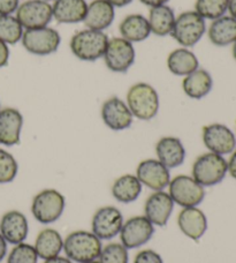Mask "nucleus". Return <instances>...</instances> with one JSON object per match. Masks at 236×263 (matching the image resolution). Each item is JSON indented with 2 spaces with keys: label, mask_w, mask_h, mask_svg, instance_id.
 <instances>
[{
  "label": "nucleus",
  "mask_w": 236,
  "mask_h": 263,
  "mask_svg": "<svg viewBox=\"0 0 236 263\" xmlns=\"http://www.w3.org/2000/svg\"><path fill=\"white\" fill-rule=\"evenodd\" d=\"M102 240L90 231L78 230L64 240V252L70 261L87 263L97 261L102 252Z\"/></svg>",
  "instance_id": "1"
},
{
  "label": "nucleus",
  "mask_w": 236,
  "mask_h": 263,
  "mask_svg": "<svg viewBox=\"0 0 236 263\" xmlns=\"http://www.w3.org/2000/svg\"><path fill=\"white\" fill-rule=\"evenodd\" d=\"M108 40L110 39L104 31L86 28L72 36L69 48L77 59L83 62H96L104 57Z\"/></svg>",
  "instance_id": "2"
},
{
  "label": "nucleus",
  "mask_w": 236,
  "mask_h": 263,
  "mask_svg": "<svg viewBox=\"0 0 236 263\" xmlns=\"http://www.w3.org/2000/svg\"><path fill=\"white\" fill-rule=\"evenodd\" d=\"M127 105L134 118L149 121L157 116L159 111V95L151 84L137 82L127 91Z\"/></svg>",
  "instance_id": "3"
},
{
  "label": "nucleus",
  "mask_w": 236,
  "mask_h": 263,
  "mask_svg": "<svg viewBox=\"0 0 236 263\" xmlns=\"http://www.w3.org/2000/svg\"><path fill=\"white\" fill-rule=\"evenodd\" d=\"M227 173L228 165L226 158L210 152L198 156L191 167V177L203 187H212L220 184Z\"/></svg>",
  "instance_id": "4"
},
{
  "label": "nucleus",
  "mask_w": 236,
  "mask_h": 263,
  "mask_svg": "<svg viewBox=\"0 0 236 263\" xmlns=\"http://www.w3.org/2000/svg\"><path fill=\"white\" fill-rule=\"evenodd\" d=\"M206 32V23L195 11H186L175 18L171 36L182 48H192Z\"/></svg>",
  "instance_id": "5"
},
{
  "label": "nucleus",
  "mask_w": 236,
  "mask_h": 263,
  "mask_svg": "<svg viewBox=\"0 0 236 263\" xmlns=\"http://www.w3.org/2000/svg\"><path fill=\"white\" fill-rule=\"evenodd\" d=\"M65 196L59 191L46 189L37 193L31 202V214L41 224H52L64 214Z\"/></svg>",
  "instance_id": "6"
},
{
  "label": "nucleus",
  "mask_w": 236,
  "mask_h": 263,
  "mask_svg": "<svg viewBox=\"0 0 236 263\" xmlns=\"http://www.w3.org/2000/svg\"><path fill=\"white\" fill-rule=\"evenodd\" d=\"M205 187L193 179L191 176L180 175L171 179L168 185V194L174 204L182 208L198 206L205 197Z\"/></svg>",
  "instance_id": "7"
},
{
  "label": "nucleus",
  "mask_w": 236,
  "mask_h": 263,
  "mask_svg": "<svg viewBox=\"0 0 236 263\" xmlns=\"http://www.w3.org/2000/svg\"><path fill=\"white\" fill-rule=\"evenodd\" d=\"M22 45L28 52L35 55H50L58 51L61 36L59 31L51 27L26 29L22 36Z\"/></svg>",
  "instance_id": "8"
},
{
  "label": "nucleus",
  "mask_w": 236,
  "mask_h": 263,
  "mask_svg": "<svg viewBox=\"0 0 236 263\" xmlns=\"http://www.w3.org/2000/svg\"><path fill=\"white\" fill-rule=\"evenodd\" d=\"M106 67L114 73H126L136 59V51L133 43L122 37H113L108 40L104 53Z\"/></svg>",
  "instance_id": "9"
},
{
  "label": "nucleus",
  "mask_w": 236,
  "mask_h": 263,
  "mask_svg": "<svg viewBox=\"0 0 236 263\" xmlns=\"http://www.w3.org/2000/svg\"><path fill=\"white\" fill-rule=\"evenodd\" d=\"M202 140L210 153L221 156L230 155L236 149V135L224 124H210L202 129Z\"/></svg>",
  "instance_id": "10"
},
{
  "label": "nucleus",
  "mask_w": 236,
  "mask_h": 263,
  "mask_svg": "<svg viewBox=\"0 0 236 263\" xmlns=\"http://www.w3.org/2000/svg\"><path fill=\"white\" fill-rule=\"evenodd\" d=\"M16 18L25 30L47 27L53 20L52 5L45 0H27L18 6Z\"/></svg>",
  "instance_id": "11"
},
{
  "label": "nucleus",
  "mask_w": 236,
  "mask_h": 263,
  "mask_svg": "<svg viewBox=\"0 0 236 263\" xmlns=\"http://www.w3.org/2000/svg\"><path fill=\"white\" fill-rule=\"evenodd\" d=\"M124 225V216L113 205L99 208L91 220V232L101 240H110L120 233Z\"/></svg>",
  "instance_id": "12"
},
{
  "label": "nucleus",
  "mask_w": 236,
  "mask_h": 263,
  "mask_svg": "<svg viewBox=\"0 0 236 263\" xmlns=\"http://www.w3.org/2000/svg\"><path fill=\"white\" fill-rule=\"evenodd\" d=\"M121 243L127 250L145 245L154 234V225L145 216H135L127 219L120 231Z\"/></svg>",
  "instance_id": "13"
},
{
  "label": "nucleus",
  "mask_w": 236,
  "mask_h": 263,
  "mask_svg": "<svg viewBox=\"0 0 236 263\" xmlns=\"http://www.w3.org/2000/svg\"><path fill=\"white\" fill-rule=\"evenodd\" d=\"M135 176L139 178L142 185L153 192L164 191L168 187L169 181L172 179L169 168L154 158L142 161L136 168Z\"/></svg>",
  "instance_id": "14"
},
{
  "label": "nucleus",
  "mask_w": 236,
  "mask_h": 263,
  "mask_svg": "<svg viewBox=\"0 0 236 263\" xmlns=\"http://www.w3.org/2000/svg\"><path fill=\"white\" fill-rule=\"evenodd\" d=\"M101 115L104 124L115 132L129 128L134 120V116L127 103L115 96L108 98L103 103Z\"/></svg>",
  "instance_id": "15"
},
{
  "label": "nucleus",
  "mask_w": 236,
  "mask_h": 263,
  "mask_svg": "<svg viewBox=\"0 0 236 263\" xmlns=\"http://www.w3.org/2000/svg\"><path fill=\"white\" fill-rule=\"evenodd\" d=\"M174 202L167 192H153L145 201L144 216L154 227H165L171 218Z\"/></svg>",
  "instance_id": "16"
},
{
  "label": "nucleus",
  "mask_w": 236,
  "mask_h": 263,
  "mask_svg": "<svg viewBox=\"0 0 236 263\" xmlns=\"http://www.w3.org/2000/svg\"><path fill=\"white\" fill-rule=\"evenodd\" d=\"M29 233V223L28 219L18 210H9L3 215L0 219V234L7 243L17 245L25 242Z\"/></svg>",
  "instance_id": "17"
},
{
  "label": "nucleus",
  "mask_w": 236,
  "mask_h": 263,
  "mask_svg": "<svg viewBox=\"0 0 236 263\" xmlns=\"http://www.w3.org/2000/svg\"><path fill=\"white\" fill-rule=\"evenodd\" d=\"M23 127V116L14 107L0 110V144L13 147L20 143Z\"/></svg>",
  "instance_id": "18"
},
{
  "label": "nucleus",
  "mask_w": 236,
  "mask_h": 263,
  "mask_svg": "<svg viewBox=\"0 0 236 263\" xmlns=\"http://www.w3.org/2000/svg\"><path fill=\"white\" fill-rule=\"evenodd\" d=\"M178 227L187 238L198 241L207 230L206 215L197 206L182 208L178 216Z\"/></svg>",
  "instance_id": "19"
},
{
  "label": "nucleus",
  "mask_w": 236,
  "mask_h": 263,
  "mask_svg": "<svg viewBox=\"0 0 236 263\" xmlns=\"http://www.w3.org/2000/svg\"><path fill=\"white\" fill-rule=\"evenodd\" d=\"M155 155L158 161L171 170L185 162L186 149L182 141L176 136H164L155 144Z\"/></svg>",
  "instance_id": "20"
},
{
  "label": "nucleus",
  "mask_w": 236,
  "mask_h": 263,
  "mask_svg": "<svg viewBox=\"0 0 236 263\" xmlns=\"http://www.w3.org/2000/svg\"><path fill=\"white\" fill-rule=\"evenodd\" d=\"M114 17L115 8L107 0H92L88 4L83 23L89 29L104 31L112 26Z\"/></svg>",
  "instance_id": "21"
},
{
  "label": "nucleus",
  "mask_w": 236,
  "mask_h": 263,
  "mask_svg": "<svg viewBox=\"0 0 236 263\" xmlns=\"http://www.w3.org/2000/svg\"><path fill=\"white\" fill-rule=\"evenodd\" d=\"M88 9L86 0H55L52 5L53 18L59 23L83 22Z\"/></svg>",
  "instance_id": "22"
},
{
  "label": "nucleus",
  "mask_w": 236,
  "mask_h": 263,
  "mask_svg": "<svg viewBox=\"0 0 236 263\" xmlns=\"http://www.w3.org/2000/svg\"><path fill=\"white\" fill-rule=\"evenodd\" d=\"M213 88V79L206 69L197 68L182 80V90L191 100H202Z\"/></svg>",
  "instance_id": "23"
},
{
  "label": "nucleus",
  "mask_w": 236,
  "mask_h": 263,
  "mask_svg": "<svg viewBox=\"0 0 236 263\" xmlns=\"http://www.w3.org/2000/svg\"><path fill=\"white\" fill-rule=\"evenodd\" d=\"M210 42L219 48L233 45L236 41V20L230 15H224L212 23L207 29Z\"/></svg>",
  "instance_id": "24"
},
{
  "label": "nucleus",
  "mask_w": 236,
  "mask_h": 263,
  "mask_svg": "<svg viewBox=\"0 0 236 263\" xmlns=\"http://www.w3.org/2000/svg\"><path fill=\"white\" fill-rule=\"evenodd\" d=\"M120 37L130 43H140L151 35L148 17L142 14H130L127 15L119 25Z\"/></svg>",
  "instance_id": "25"
},
{
  "label": "nucleus",
  "mask_w": 236,
  "mask_h": 263,
  "mask_svg": "<svg viewBox=\"0 0 236 263\" xmlns=\"http://www.w3.org/2000/svg\"><path fill=\"white\" fill-rule=\"evenodd\" d=\"M34 247L40 259L45 261L60 255L64 251V239L56 230L47 228L38 233Z\"/></svg>",
  "instance_id": "26"
},
{
  "label": "nucleus",
  "mask_w": 236,
  "mask_h": 263,
  "mask_svg": "<svg viewBox=\"0 0 236 263\" xmlns=\"http://www.w3.org/2000/svg\"><path fill=\"white\" fill-rule=\"evenodd\" d=\"M176 15L173 8L167 5L151 7L149 12V25L151 34L158 37H165L171 35L174 23H175Z\"/></svg>",
  "instance_id": "27"
},
{
  "label": "nucleus",
  "mask_w": 236,
  "mask_h": 263,
  "mask_svg": "<svg viewBox=\"0 0 236 263\" xmlns=\"http://www.w3.org/2000/svg\"><path fill=\"white\" fill-rule=\"evenodd\" d=\"M167 67L172 74L185 78L193 70L200 68V62L191 50L181 46L168 54Z\"/></svg>",
  "instance_id": "28"
},
{
  "label": "nucleus",
  "mask_w": 236,
  "mask_h": 263,
  "mask_svg": "<svg viewBox=\"0 0 236 263\" xmlns=\"http://www.w3.org/2000/svg\"><path fill=\"white\" fill-rule=\"evenodd\" d=\"M142 187L139 178L135 175H124L114 180L112 185V195L121 203H131L139 199L142 193Z\"/></svg>",
  "instance_id": "29"
},
{
  "label": "nucleus",
  "mask_w": 236,
  "mask_h": 263,
  "mask_svg": "<svg viewBox=\"0 0 236 263\" xmlns=\"http://www.w3.org/2000/svg\"><path fill=\"white\" fill-rule=\"evenodd\" d=\"M25 28L14 15H0V41L7 45L21 42Z\"/></svg>",
  "instance_id": "30"
},
{
  "label": "nucleus",
  "mask_w": 236,
  "mask_h": 263,
  "mask_svg": "<svg viewBox=\"0 0 236 263\" xmlns=\"http://www.w3.org/2000/svg\"><path fill=\"white\" fill-rule=\"evenodd\" d=\"M229 0H196L195 12L204 20H217L226 15Z\"/></svg>",
  "instance_id": "31"
},
{
  "label": "nucleus",
  "mask_w": 236,
  "mask_h": 263,
  "mask_svg": "<svg viewBox=\"0 0 236 263\" xmlns=\"http://www.w3.org/2000/svg\"><path fill=\"white\" fill-rule=\"evenodd\" d=\"M98 263H128V250L120 242H111L102 248Z\"/></svg>",
  "instance_id": "32"
},
{
  "label": "nucleus",
  "mask_w": 236,
  "mask_h": 263,
  "mask_svg": "<svg viewBox=\"0 0 236 263\" xmlns=\"http://www.w3.org/2000/svg\"><path fill=\"white\" fill-rule=\"evenodd\" d=\"M18 164L15 157L7 150L0 148V184H8L15 179Z\"/></svg>",
  "instance_id": "33"
},
{
  "label": "nucleus",
  "mask_w": 236,
  "mask_h": 263,
  "mask_svg": "<svg viewBox=\"0 0 236 263\" xmlns=\"http://www.w3.org/2000/svg\"><path fill=\"white\" fill-rule=\"evenodd\" d=\"M38 259L34 246L21 242L14 245L13 250L9 252L7 263H37Z\"/></svg>",
  "instance_id": "34"
},
{
  "label": "nucleus",
  "mask_w": 236,
  "mask_h": 263,
  "mask_svg": "<svg viewBox=\"0 0 236 263\" xmlns=\"http://www.w3.org/2000/svg\"><path fill=\"white\" fill-rule=\"evenodd\" d=\"M134 263H164L163 257L152 250H144L136 254Z\"/></svg>",
  "instance_id": "35"
},
{
  "label": "nucleus",
  "mask_w": 236,
  "mask_h": 263,
  "mask_svg": "<svg viewBox=\"0 0 236 263\" xmlns=\"http://www.w3.org/2000/svg\"><path fill=\"white\" fill-rule=\"evenodd\" d=\"M20 6V0H0V15H13Z\"/></svg>",
  "instance_id": "36"
},
{
  "label": "nucleus",
  "mask_w": 236,
  "mask_h": 263,
  "mask_svg": "<svg viewBox=\"0 0 236 263\" xmlns=\"http://www.w3.org/2000/svg\"><path fill=\"white\" fill-rule=\"evenodd\" d=\"M9 60V48L7 44L0 41V68L5 67Z\"/></svg>",
  "instance_id": "37"
},
{
  "label": "nucleus",
  "mask_w": 236,
  "mask_h": 263,
  "mask_svg": "<svg viewBox=\"0 0 236 263\" xmlns=\"http://www.w3.org/2000/svg\"><path fill=\"white\" fill-rule=\"evenodd\" d=\"M227 165H228L229 176L236 180V149L232 154H230V157L227 161Z\"/></svg>",
  "instance_id": "38"
},
{
  "label": "nucleus",
  "mask_w": 236,
  "mask_h": 263,
  "mask_svg": "<svg viewBox=\"0 0 236 263\" xmlns=\"http://www.w3.org/2000/svg\"><path fill=\"white\" fill-rule=\"evenodd\" d=\"M140 2L151 8V7L160 6V5H166V3H168L169 0H140Z\"/></svg>",
  "instance_id": "39"
},
{
  "label": "nucleus",
  "mask_w": 236,
  "mask_h": 263,
  "mask_svg": "<svg viewBox=\"0 0 236 263\" xmlns=\"http://www.w3.org/2000/svg\"><path fill=\"white\" fill-rule=\"evenodd\" d=\"M7 254V242L4 237L0 234V262H2Z\"/></svg>",
  "instance_id": "40"
},
{
  "label": "nucleus",
  "mask_w": 236,
  "mask_h": 263,
  "mask_svg": "<svg viewBox=\"0 0 236 263\" xmlns=\"http://www.w3.org/2000/svg\"><path fill=\"white\" fill-rule=\"evenodd\" d=\"M108 3H110L113 7H117V8H121V7H125L127 5H129L130 3H133L134 0H107Z\"/></svg>",
  "instance_id": "41"
},
{
  "label": "nucleus",
  "mask_w": 236,
  "mask_h": 263,
  "mask_svg": "<svg viewBox=\"0 0 236 263\" xmlns=\"http://www.w3.org/2000/svg\"><path fill=\"white\" fill-rule=\"evenodd\" d=\"M44 263H73V261H70L67 256L64 257V256H55V257H52V259L49 260H45Z\"/></svg>",
  "instance_id": "42"
},
{
  "label": "nucleus",
  "mask_w": 236,
  "mask_h": 263,
  "mask_svg": "<svg viewBox=\"0 0 236 263\" xmlns=\"http://www.w3.org/2000/svg\"><path fill=\"white\" fill-rule=\"evenodd\" d=\"M228 12H229V15L236 20V0H229Z\"/></svg>",
  "instance_id": "43"
},
{
  "label": "nucleus",
  "mask_w": 236,
  "mask_h": 263,
  "mask_svg": "<svg viewBox=\"0 0 236 263\" xmlns=\"http://www.w3.org/2000/svg\"><path fill=\"white\" fill-rule=\"evenodd\" d=\"M232 53H233V57H234L235 62H236V41L234 42V44H233V50H232Z\"/></svg>",
  "instance_id": "44"
},
{
  "label": "nucleus",
  "mask_w": 236,
  "mask_h": 263,
  "mask_svg": "<svg viewBox=\"0 0 236 263\" xmlns=\"http://www.w3.org/2000/svg\"><path fill=\"white\" fill-rule=\"evenodd\" d=\"M45 2H47V3H50V2H53V3H54L55 0H45Z\"/></svg>",
  "instance_id": "45"
},
{
  "label": "nucleus",
  "mask_w": 236,
  "mask_h": 263,
  "mask_svg": "<svg viewBox=\"0 0 236 263\" xmlns=\"http://www.w3.org/2000/svg\"><path fill=\"white\" fill-rule=\"evenodd\" d=\"M87 263H98V261H91V262H87Z\"/></svg>",
  "instance_id": "46"
},
{
  "label": "nucleus",
  "mask_w": 236,
  "mask_h": 263,
  "mask_svg": "<svg viewBox=\"0 0 236 263\" xmlns=\"http://www.w3.org/2000/svg\"><path fill=\"white\" fill-rule=\"evenodd\" d=\"M0 110H2V107H0Z\"/></svg>",
  "instance_id": "47"
}]
</instances>
